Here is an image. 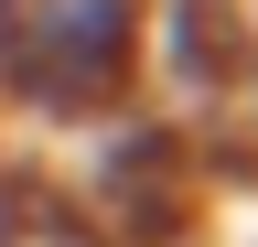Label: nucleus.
Masks as SVG:
<instances>
[{
	"label": "nucleus",
	"mask_w": 258,
	"mask_h": 247,
	"mask_svg": "<svg viewBox=\"0 0 258 247\" xmlns=\"http://www.w3.org/2000/svg\"><path fill=\"white\" fill-rule=\"evenodd\" d=\"M11 65L43 108H108L140 65V11L129 0H32L11 33Z\"/></svg>",
	"instance_id": "nucleus-1"
}]
</instances>
